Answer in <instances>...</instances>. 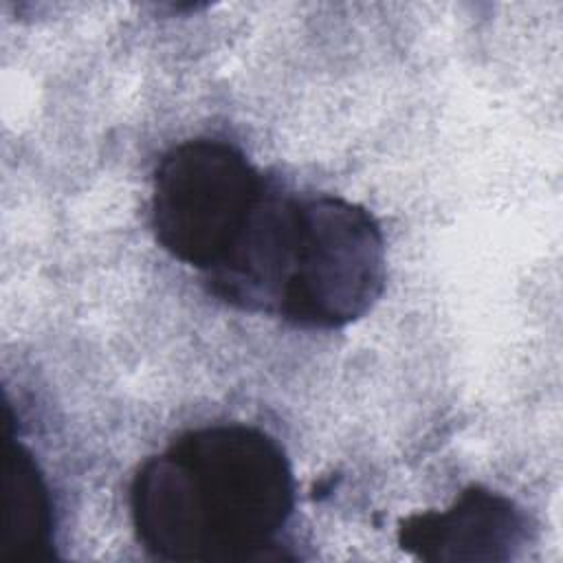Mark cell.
Segmentation results:
<instances>
[{
	"mask_svg": "<svg viewBox=\"0 0 563 563\" xmlns=\"http://www.w3.org/2000/svg\"><path fill=\"white\" fill-rule=\"evenodd\" d=\"M295 508L284 449L246 424L183 433L130 484L139 543L161 561H266Z\"/></svg>",
	"mask_w": 563,
	"mask_h": 563,
	"instance_id": "cell-1",
	"label": "cell"
},
{
	"mask_svg": "<svg viewBox=\"0 0 563 563\" xmlns=\"http://www.w3.org/2000/svg\"><path fill=\"white\" fill-rule=\"evenodd\" d=\"M385 240L376 218L339 196L301 198L292 271L277 317L334 330L365 317L385 288Z\"/></svg>",
	"mask_w": 563,
	"mask_h": 563,
	"instance_id": "cell-2",
	"label": "cell"
},
{
	"mask_svg": "<svg viewBox=\"0 0 563 563\" xmlns=\"http://www.w3.org/2000/svg\"><path fill=\"white\" fill-rule=\"evenodd\" d=\"M268 187L246 156L216 139L163 154L152 185V231L178 262L209 273L233 246Z\"/></svg>",
	"mask_w": 563,
	"mask_h": 563,
	"instance_id": "cell-3",
	"label": "cell"
},
{
	"mask_svg": "<svg viewBox=\"0 0 563 563\" xmlns=\"http://www.w3.org/2000/svg\"><path fill=\"white\" fill-rule=\"evenodd\" d=\"M396 539L420 561H508L528 543V517L510 497L468 486L446 510L405 517Z\"/></svg>",
	"mask_w": 563,
	"mask_h": 563,
	"instance_id": "cell-4",
	"label": "cell"
},
{
	"mask_svg": "<svg viewBox=\"0 0 563 563\" xmlns=\"http://www.w3.org/2000/svg\"><path fill=\"white\" fill-rule=\"evenodd\" d=\"M301 198L266 189L227 255L209 271V290L249 312L277 314L292 271Z\"/></svg>",
	"mask_w": 563,
	"mask_h": 563,
	"instance_id": "cell-5",
	"label": "cell"
},
{
	"mask_svg": "<svg viewBox=\"0 0 563 563\" xmlns=\"http://www.w3.org/2000/svg\"><path fill=\"white\" fill-rule=\"evenodd\" d=\"M53 501L31 451L7 444L4 457V534L2 556L9 561H46L55 556Z\"/></svg>",
	"mask_w": 563,
	"mask_h": 563,
	"instance_id": "cell-6",
	"label": "cell"
}]
</instances>
